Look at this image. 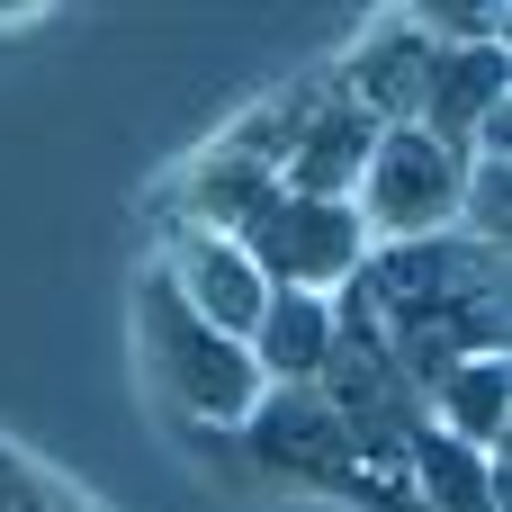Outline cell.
<instances>
[{
  "mask_svg": "<svg viewBox=\"0 0 512 512\" xmlns=\"http://www.w3.org/2000/svg\"><path fill=\"white\" fill-rule=\"evenodd\" d=\"M135 342H144V378L162 387V405H171L180 423H198V432H243V414L261 405V369H252V351H243L234 333L198 324V315L162 288V270L144 279Z\"/></svg>",
  "mask_w": 512,
  "mask_h": 512,
  "instance_id": "obj_1",
  "label": "cell"
},
{
  "mask_svg": "<svg viewBox=\"0 0 512 512\" xmlns=\"http://www.w3.org/2000/svg\"><path fill=\"white\" fill-rule=\"evenodd\" d=\"M243 441H252V459L279 468V477H306V486H333V495H369V504L414 512L387 486V468L360 459V441L333 423V405H324L315 387H261V405L243 414Z\"/></svg>",
  "mask_w": 512,
  "mask_h": 512,
  "instance_id": "obj_3",
  "label": "cell"
},
{
  "mask_svg": "<svg viewBox=\"0 0 512 512\" xmlns=\"http://www.w3.org/2000/svg\"><path fill=\"white\" fill-rule=\"evenodd\" d=\"M423 72H432V45H423V27L396 9V18H378V27L351 45V63H342L333 81H342V99H351L369 126H414Z\"/></svg>",
  "mask_w": 512,
  "mask_h": 512,
  "instance_id": "obj_7",
  "label": "cell"
},
{
  "mask_svg": "<svg viewBox=\"0 0 512 512\" xmlns=\"http://www.w3.org/2000/svg\"><path fill=\"white\" fill-rule=\"evenodd\" d=\"M504 81H512V54H504V45H432V72H423V108H414V126H423L432 144L468 153V144L512 108Z\"/></svg>",
  "mask_w": 512,
  "mask_h": 512,
  "instance_id": "obj_6",
  "label": "cell"
},
{
  "mask_svg": "<svg viewBox=\"0 0 512 512\" xmlns=\"http://www.w3.org/2000/svg\"><path fill=\"white\" fill-rule=\"evenodd\" d=\"M162 288H171L198 324H216V333H234V342H243L252 315L270 306L252 252L225 243V234H198V225H171V234H162Z\"/></svg>",
  "mask_w": 512,
  "mask_h": 512,
  "instance_id": "obj_5",
  "label": "cell"
},
{
  "mask_svg": "<svg viewBox=\"0 0 512 512\" xmlns=\"http://www.w3.org/2000/svg\"><path fill=\"white\" fill-rule=\"evenodd\" d=\"M423 27V45H504V0H432V9H405Z\"/></svg>",
  "mask_w": 512,
  "mask_h": 512,
  "instance_id": "obj_12",
  "label": "cell"
},
{
  "mask_svg": "<svg viewBox=\"0 0 512 512\" xmlns=\"http://www.w3.org/2000/svg\"><path fill=\"white\" fill-rule=\"evenodd\" d=\"M459 198H468V153L432 144L423 126H378L369 171H360V189H351V216H360L369 252H387V243L459 234Z\"/></svg>",
  "mask_w": 512,
  "mask_h": 512,
  "instance_id": "obj_2",
  "label": "cell"
},
{
  "mask_svg": "<svg viewBox=\"0 0 512 512\" xmlns=\"http://www.w3.org/2000/svg\"><path fill=\"white\" fill-rule=\"evenodd\" d=\"M261 387H315L324 360H333V297H306V288H270V306L252 315L243 333Z\"/></svg>",
  "mask_w": 512,
  "mask_h": 512,
  "instance_id": "obj_8",
  "label": "cell"
},
{
  "mask_svg": "<svg viewBox=\"0 0 512 512\" xmlns=\"http://www.w3.org/2000/svg\"><path fill=\"white\" fill-rule=\"evenodd\" d=\"M243 252H252V270H261V288L333 297V288H351V279H360L369 234H360V216H351V207H333V198H288V189H279V198L252 216Z\"/></svg>",
  "mask_w": 512,
  "mask_h": 512,
  "instance_id": "obj_4",
  "label": "cell"
},
{
  "mask_svg": "<svg viewBox=\"0 0 512 512\" xmlns=\"http://www.w3.org/2000/svg\"><path fill=\"white\" fill-rule=\"evenodd\" d=\"M405 477H414V512H504V450H468L450 432H414L405 441Z\"/></svg>",
  "mask_w": 512,
  "mask_h": 512,
  "instance_id": "obj_10",
  "label": "cell"
},
{
  "mask_svg": "<svg viewBox=\"0 0 512 512\" xmlns=\"http://www.w3.org/2000/svg\"><path fill=\"white\" fill-rule=\"evenodd\" d=\"M432 432H450V441H468V450H504V423H512V369L504 351H486V360H450L441 378H432V414H423Z\"/></svg>",
  "mask_w": 512,
  "mask_h": 512,
  "instance_id": "obj_11",
  "label": "cell"
},
{
  "mask_svg": "<svg viewBox=\"0 0 512 512\" xmlns=\"http://www.w3.org/2000/svg\"><path fill=\"white\" fill-rule=\"evenodd\" d=\"M270 198H279V171H270V162H252L243 144H216V153H198V162H189V180H180V225L243 243V234H252V216H261Z\"/></svg>",
  "mask_w": 512,
  "mask_h": 512,
  "instance_id": "obj_9",
  "label": "cell"
}]
</instances>
